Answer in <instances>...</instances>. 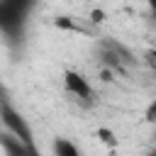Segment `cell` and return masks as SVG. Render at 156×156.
Segmentation results:
<instances>
[{
    "mask_svg": "<svg viewBox=\"0 0 156 156\" xmlns=\"http://www.w3.org/2000/svg\"><path fill=\"white\" fill-rule=\"evenodd\" d=\"M146 119L149 122H156V100H151V105L146 107Z\"/></svg>",
    "mask_w": 156,
    "mask_h": 156,
    "instance_id": "cell-6",
    "label": "cell"
},
{
    "mask_svg": "<svg viewBox=\"0 0 156 156\" xmlns=\"http://www.w3.org/2000/svg\"><path fill=\"white\" fill-rule=\"evenodd\" d=\"M0 146H2L5 156H39L34 146L24 144L20 136H15V134H10V132H2V134H0Z\"/></svg>",
    "mask_w": 156,
    "mask_h": 156,
    "instance_id": "cell-4",
    "label": "cell"
},
{
    "mask_svg": "<svg viewBox=\"0 0 156 156\" xmlns=\"http://www.w3.org/2000/svg\"><path fill=\"white\" fill-rule=\"evenodd\" d=\"M63 88L78 102H83V105L93 102V88H90V83H88V78L83 73H78V71H63Z\"/></svg>",
    "mask_w": 156,
    "mask_h": 156,
    "instance_id": "cell-3",
    "label": "cell"
},
{
    "mask_svg": "<svg viewBox=\"0 0 156 156\" xmlns=\"http://www.w3.org/2000/svg\"><path fill=\"white\" fill-rule=\"evenodd\" d=\"M2 100H7V98H5V93H2V85H0V102H2Z\"/></svg>",
    "mask_w": 156,
    "mask_h": 156,
    "instance_id": "cell-8",
    "label": "cell"
},
{
    "mask_svg": "<svg viewBox=\"0 0 156 156\" xmlns=\"http://www.w3.org/2000/svg\"><path fill=\"white\" fill-rule=\"evenodd\" d=\"M0 122L5 124V129H7L10 134L20 136L24 144H29V146L37 149V144H34V134H32V127H29L27 119H24V117L10 105V100H2V102H0Z\"/></svg>",
    "mask_w": 156,
    "mask_h": 156,
    "instance_id": "cell-2",
    "label": "cell"
},
{
    "mask_svg": "<svg viewBox=\"0 0 156 156\" xmlns=\"http://www.w3.org/2000/svg\"><path fill=\"white\" fill-rule=\"evenodd\" d=\"M146 5H149V10H151V15L156 17V0H146Z\"/></svg>",
    "mask_w": 156,
    "mask_h": 156,
    "instance_id": "cell-7",
    "label": "cell"
},
{
    "mask_svg": "<svg viewBox=\"0 0 156 156\" xmlns=\"http://www.w3.org/2000/svg\"><path fill=\"white\" fill-rule=\"evenodd\" d=\"M34 2L37 0H0V32L7 41H20L24 37V24Z\"/></svg>",
    "mask_w": 156,
    "mask_h": 156,
    "instance_id": "cell-1",
    "label": "cell"
},
{
    "mask_svg": "<svg viewBox=\"0 0 156 156\" xmlns=\"http://www.w3.org/2000/svg\"><path fill=\"white\" fill-rule=\"evenodd\" d=\"M54 156H83V154H80V149H78L71 139L56 136V139H54Z\"/></svg>",
    "mask_w": 156,
    "mask_h": 156,
    "instance_id": "cell-5",
    "label": "cell"
}]
</instances>
